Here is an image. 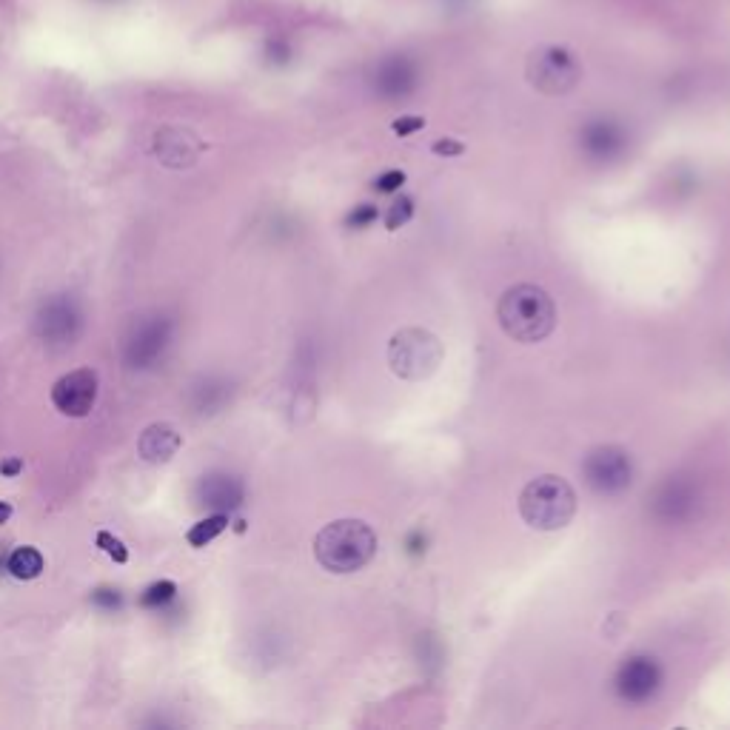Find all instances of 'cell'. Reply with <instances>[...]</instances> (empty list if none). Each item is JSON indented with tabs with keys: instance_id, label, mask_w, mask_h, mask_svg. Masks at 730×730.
Listing matches in <instances>:
<instances>
[{
	"instance_id": "cell-1",
	"label": "cell",
	"mask_w": 730,
	"mask_h": 730,
	"mask_svg": "<svg viewBox=\"0 0 730 730\" xmlns=\"http://www.w3.org/2000/svg\"><path fill=\"white\" fill-rule=\"evenodd\" d=\"M497 320L511 340L542 343L557 326V308L545 289L534 283H519L500 297Z\"/></svg>"
},
{
	"instance_id": "cell-2",
	"label": "cell",
	"mask_w": 730,
	"mask_h": 730,
	"mask_svg": "<svg viewBox=\"0 0 730 730\" xmlns=\"http://www.w3.org/2000/svg\"><path fill=\"white\" fill-rule=\"evenodd\" d=\"M377 554V534L363 519H334L314 537V557L331 574H354Z\"/></svg>"
},
{
	"instance_id": "cell-3",
	"label": "cell",
	"mask_w": 730,
	"mask_h": 730,
	"mask_svg": "<svg viewBox=\"0 0 730 730\" xmlns=\"http://www.w3.org/2000/svg\"><path fill=\"white\" fill-rule=\"evenodd\" d=\"M519 514L537 531H559L577 514V494L557 474H542L519 494Z\"/></svg>"
},
{
	"instance_id": "cell-4",
	"label": "cell",
	"mask_w": 730,
	"mask_h": 730,
	"mask_svg": "<svg viewBox=\"0 0 730 730\" xmlns=\"http://www.w3.org/2000/svg\"><path fill=\"white\" fill-rule=\"evenodd\" d=\"M442 363V343L425 328H400L388 343V368L400 380H428Z\"/></svg>"
},
{
	"instance_id": "cell-5",
	"label": "cell",
	"mask_w": 730,
	"mask_h": 730,
	"mask_svg": "<svg viewBox=\"0 0 730 730\" xmlns=\"http://www.w3.org/2000/svg\"><path fill=\"white\" fill-rule=\"evenodd\" d=\"M525 75H528V83L537 92L548 97H557L568 95L577 86L579 77H582V69H579L577 58L568 49H562V46H542V49L528 55Z\"/></svg>"
},
{
	"instance_id": "cell-6",
	"label": "cell",
	"mask_w": 730,
	"mask_h": 730,
	"mask_svg": "<svg viewBox=\"0 0 730 730\" xmlns=\"http://www.w3.org/2000/svg\"><path fill=\"white\" fill-rule=\"evenodd\" d=\"M582 477L602 497H616L634 482L631 454L619 445H599L582 462Z\"/></svg>"
},
{
	"instance_id": "cell-7",
	"label": "cell",
	"mask_w": 730,
	"mask_h": 730,
	"mask_svg": "<svg viewBox=\"0 0 730 730\" xmlns=\"http://www.w3.org/2000/svg\"><path fill=\"white\" fill-rule=\"evenodd\" d=\"M614 688L625 702L642 705V702L654 699L662 688V668L651 656H631L619 665L614 676Z\"/></svg>"
},
{
	"instance_id": "cell-8",
	"label": "cell",
	"mask_w": 730,
	"mask_h": 730,
	"mask_svg": "<svg viewBox=\"0 0 730 730\" xmlns=\"http://www.w3.org/2000/svg\"><path fill=\"white\" fill-rule=\"evenodd\" d=\"M52 403L66 417H86L97 403V374L92 368H77L52 385Z\"/></svg>"
},
{
	"instance_id": "cell-9",
	"label": "cell",
	"mask_w": 730,
	"mask_h": 730,
	"mask_svg": "<svg viewBox=\"0 0 730 730\" xmlns=\"http://www.w3.org/2000/svg\"><path fill=\"white\" fill-rule=\"evenodd\" d=\"M35 331L40 334V340H46L52 346H72V340L80 331V311L69 297H55L40 308Z\"/></svg>"
},
{
	"instance_id": "cell-10",
	"label": "cell",
	"mask_w": 730,
	"mask_h": 730,
	"mask_svg": "<svg viewBox=\"0 0 730 730\" xmlns=\"http://www.w3.org/2000/svg\"><path fill=\"white\" fill-rule=\"evenodd\" d=\"M371 83H374V92L385 100H400L417 89V66L405 55H388L377 63Z\"/></svg>"
},
{
	"instance_id": "cell-11",
	"label": "cell",
	"mask_w": 730,
	"mask_h": 730,
	"mask_svg": "<svg viewBox=\"0 0 730 730\" xmlns=\"http://www.w3.org/2000/svg\"><path fill=\"white\" fill-rule=\"evenodd\" d=\"M152 149L163 166L183 169V166H192L194 160H197V154L203 152V143H200L189 129L166 126V129H160V132L154 135Z\"/></svg>"
},
{
	"instance_id": "cell-12",
	"label": "cell",
	"mask_w": 730,
	"mask_h": 730,
	"mask_svg": "<svg viewBox=\"0 0 730 730\" xmlns=\"http://www.w3.org/2000/svg\"><path fill=\"white\" fill-rule=\"evenodd\" d=\"M169 323L166 320H152V323H140L132 334V340L126 343V360L132 368H149L163 348L169 346Z\"/></svg>"
},
{
	"instance_id": "cell-13",
	"label": "cell",
	"mask_w": 730,
	"mask_h": 730,
	"mask_svg": "<svg viewBox=\"0 0 730 730\" xmlns=\"http://www.w3.org/2000/svg\"><path fill=\"white\" fill-rule=\"evenodd\" d=\"M579 146L594 160H611L625 149V132L614 120H591L579 132Z\"/></svg>"
},
{
	"instance_id": "cell-14",
	"label": "cell",
	"mask_w": 730,
	"mask_h": 730,
	"mask_svg": "<svg viewBox=\"0 0 730 730\" xmlns=\"http://www.w3.org/2000/svg\"><path fill=\"white\" fill-rule=\"evenodd\" d=\"M180 445H183V437L174 425L154 423L140 434L137 451L146 462H169L180 451Z\"/></svg>"
},
{
	"instance_id": "cell-15",
	"label": "cell",
	"mask_w": 730,
	"mask_h": 730,
	"mask_svg": "<svg viewBox=\"0 0 730 730\" xmlns=\"http://www.w3.org/2000/svg\"><path fill=\"white\" fill-rule=\"evenodd\" d=\"M654 508L656 514L665 519V522H679V519L691 517L693 491L688 485H682V482H668V485L659 488Z\"/></svg>"
},
{
	"instance_id": "cell-16",
	"label": "cell",
	"mask_w": 730,
	"mask_h": 730,
	"mask_svg": "<svg viewBox=\"0 0 730 730\" xmlns=\"http://www.w3.org/2000/svg\"><path fill=\"white\" fill-rule=\"evenodd\" d=\"M203 502L214 508H237L243 500V485L231 477H203Z\"/></svg>"
},
{
	"instance_id": "cell-17",
	"label": "cell",
	"mask_w": 730,
	"mask_h": 730,
	"mask_svg": "<svg viewBox=\"0 0 730 730\" xmlns=\"http://www.w3.org/2000/svg\"><path fill=\"white\" fill-rule=\"evenodd\" d=\"M43 565L46 562L40 557V551L32 545H20L6 559V571L15 579H38L43 574Z\"/></svg>"
},
{
	"instance_id": "cell-18",
	"label": "cell",
	"mask_w": 730,
	"mask_h": 730,
	"mask_svg": "<svg viewBox=\"0 0 730 730\" xmlns=\"http://www.w3.org/2000/svg\"><path fill=\"white\" fill-rule=\"evenodd\" d=\"M226 528H229V517H226V514H212V517L194 522L192 528H189V534H186V539H189V545H194V548H206V545H209L214 537H220Z\"/></svg>"
},
{
	"instance_id": "cell-19",
	"label": "cell",
	"mask_w": 730,
	"mask_h": 730,
	"mask_svg": "<svg viewBox=\"0 0 730 730\" xmlns=\"http://www.w3.org/2000/svg\"><path fill=\"white\" fill-rule=\"evenodd\" d=\"M174 596H177V585L169 582V579H163V582H154V585H149V588L143 591L140 605H143V608H160V605L172 602Z\"/></svg>"
},
{
	"instance_id": "cell-20",
	"label": "cell",
	"mask_w": 730,
	"mask_h": 730,
	"mask_svg": "<svg viewBox=\"0 0 730 730\" xmlns=\"http://www.w3.org/2000/svg\"><path fill=\"white\" fill-rule=\"evenodd\" d=\"M411 214H414V200H411V197H400V200H394V203H391V209L385 212V229L388 231L403 229L405 223L411 220Z\"/></svg>"
},
{
	"instance_id": "cell-21",
	"label": "cell",
	"mask_w": 730,
	"mask_h": 730,
	"mask_svg": "<svg viewBox=\"0 0 730 730\" xmlns=\"http://www.w3.org/2000/svg\"><path fill=\"white\" fill-rule=\"evenodd\" d=\"M97 548H103L109 557L115 559V562H129V548L123 545V539H117L115 534H109V531H100L97 534Z\"/></svg>"
},
{
	"instance_id": "cell-22",
	"label": "cell",
	"mask_w": 730,
	"mask_h": 730,
	"mask_svg": "<svg viewBox=\"0 0 730 730\" xmlns=\"http://www.w3.org/2000/svg\"><path fill=\"white\" fill-rule=\"evenodd\" d=\"M405 183V174L397 172V169H391V172H383L377 180H374V192L380 194H391V192H400V186Z\"/></svg>"
},
{
	"instance_id": "cell-23",
	"label": "cell",
	"mask_w": 730,
	"mask_h": 730,
	"mask_svg": "<svg viewBox=\"0 0 730 730\" xmlns=\"http://www.w3.org/2000/svg\"><path fill=\"white\" fill-rule=\"evenodd\" d=\"M377 217H380V214H377V209H374V206H368V203H363V206H357L354 212L348 214L346 223L351 226V229H365V226H371V223H374Z\"/></svg>"
},
{
	"instance_id": "cell-24",
	"label": "cell",
	"mask_w": 730,
	"mask_h": 730,
	"mask_svg": "<svg viewBox=\"0 0 730 730\" xmlns=\"http://www.w3.org/2000/svg\"><path fill=\"white\" fill-rule=\"evenodd\" d=\"M423 126H425L423 117H414V115L400 117V120H394V123H391V129H394V135H400V137L414 135V132H420Z\"/></svg>"
},
{
	"instance_id": "cell-25",
	"label": "cell",
	"mask_w": 730,
	"mask_h": 730,
	"mask_svg": "<svg viewBox=\"0 0 730 730\" xmlns=\"http://www.w3.org/2000/svg\"><path fill=\"white\" fill-rule=\"evenodd\" d=\"M431 152L434 154H440V157H460L462 152H465V146L462 143H457V140H437L434 146H431Z\"/></svg>"
},
{
	"instance_id": "cell-26",
	"label": "cell",
	"mask_w": 730,
	"mask_h": 730,
	"mask_svg": "<svg viewBox=\"0 0 730 730\" xmlns=\"http://www.w3.org/2000/svg\"><path fill=\"white\" fill-rule=\"evenodd\" d=\"M20 471H23V462L20 460L0 462V474H6V477H15V474H20Z\"/></svg>"
},
{
	"instance_id": "cell-27",
	"label": "cell",
	"mask_w": 730,
	"mask_h": 730,
	"mask_svg": "<svg viewBox=\"0 0 730 730\" xmlns=\"http://www.w3.org/2000/svg\"><path fill=\"white\" fill-rule=\"evenodd\" d=\"M9 517H12V505H9V502L0 500V525H3V522H6Z\"/></svg>"
}]
</instances>
